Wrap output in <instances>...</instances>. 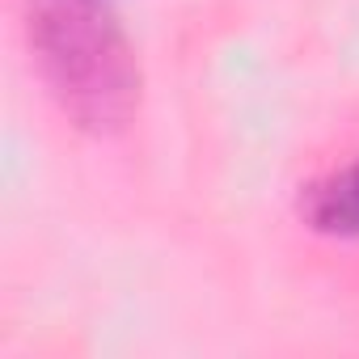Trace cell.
Masks as SVG:
<instances>
[{"label": "cell", "instance_id": "6da1fadb", "mask_svg": "<svg viewBox=\"0 0 359 359\" xmlns=\"http://www.w3.org/2000/svg\"><path fill=\"white\" fill-rule=\"evenodd\" d=\"M30 47L55 102L89 131H114L140 97L127 34L102 0H30Z\"/></svg>", "mask_w": 359, "mask_h": 359}, {"label": "cell", "instance_id": "7a4b0ae2", "mask_svg": "<svg viewBox=\"0 0 359 359\" xmlns=\"http://www.w3.org/2000/svg\"><path fill=\"white\" fill-rule=\"evenodd\" d=\"M300 216L313 233L334 241H359V156L321 173L300 195Z\"/></svg>", "mask_w": 359, "mask_h": 359}]
</instances>
